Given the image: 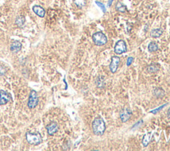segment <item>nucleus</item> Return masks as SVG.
Wrapping results in <instances>:
<instances>
[{"instance_id":"1","label":"nucleus","mask_w":170,"mask_h":151,"mask_svg":"<svg viewBox=\"0 0 170 151\" xmlns=\"http://www.w3.org/2000/svg\"><path fill=\"white\" fill-rule=\"evenodd\" d=\"M92 131L97 136H102L106 130V125L103 118L98 117L95 118L92 122Z\"/></svg>"},{"instance_id":"2","label":"nucleus","mask_w":170,"mask_h":151,"mask_svg":"<svg viewBox=\"0 0 170 151\" xmlns=\"http://www.w3.org/2000/svg\"><path fill=\"white\" fill-rule=\"evenodd\" d=\"M26 140L29 144L32 145H39L43 142L42 137L39 133H26Z\"/></svg>"},{"instance_id":"3","label":"nucleus","mask_w":170,"mask_h":151,"mask_svg":"<svg viewBox=\"0 0 170 151\" xmlns=\"http://www.w3.org/2000/svg\"><path fill=\"white\" fill-rule=\"evenodd\" d=\"M92 40L94 44L97 46H102L105 45L108 41L106 36L100 31L93 34Z\"/></svg>"},{"instance_id":"4","label":"nucleus","mask_w":170,"mask_h":151,"mask_svg":"<svg viewBox=\"0 0 170 151\" xmlns=\"http://www.w3.org/2000/svg\"><path fill=\"white\" fill-rule=\"evenodd\" d=\"M38 102H39V99H38L37 93L35 90H32L29 95V101H28V107L29 109H34L38 105Z\"/></svg>"},{"instance_id":"5","label":"nucleus","mask_w":170,"mask_h":151,"mask_svg":"<svg viewBox=\"0 0 170 151\" xmlns=\"http://www.w3.org/2000/svg\"><path fill=\"white\" fill-rule=\"evenodd\" d=\"M127 51L126 44L124 41L119 40L116 42V45L114 46V52L118 55H120Z\"/></svg>"},{"instance_id":"6","label":"nucleus","mask_w":170,"mask_h":151,"mask_svg":"<svg viewBox=\"0 0 170 151\" xmlns=\"http://www.w3.org/2000/svg\"><path fill=\"white\" fill-rule=\"evenodd\" d=\"M132 115V112L130 108H124L120 113V118L123 122L128 121Z\"/></svg>"},{"instance_id":"7","label":"nucleus","mask_w":170,"mask_h":151,"mask_svg":"<svg viewBox=\"0 0 170 151\" xmlns=\"http://www.w3.org/2000/svg\"><path fill=\"white\" fill-rule=\"evenodd\" d=\"M120 57H118L117 56H114L112 57L111 63V64H110V67H109L110 70H111V71L112 73H114L116 72L118 65L120 64Z\"/></svg>"},{"instance_id":"8","label":"nucleus","mask_w":170,"mask_h":151,"mask_svg":"<svg viewBox=\"0 0 170 151\" xmlns=\"http://www.w3.org/2000/svg\"><path fill=\"white\" fill-rule=\"evenodd\" d=\"M12 100V97L9 93L3 90H0V105L7 104Z\"/></svg>"},{"instance_id":"9","label":"nucleus","mask_w":170,"mask_h":151,"mask_svg":"<svg viewBox=\"0 0 170 151\" xmlns=\"http://www.w3.org/2000/svg\"><path fill=\"white\" fill-rule=\"evenodd\" d=\"M47 133L49 135H53V134H55L58 130H59V126L57 123L55 122H51L49 125H48L46 127Z\"/></svg>"},{"instance_id":"10","label":"nucleus","mask_w":170,"mask_h":151,"mask_svg":"<svg viewBox=\"0 0 170 151\" xmlns=\"http://www.w3.org/2000/svg\"><path fill=\"white\" fill-rule=\"evenodd\" d=\"M33 12L36 15H37L40 18H43L45 15V10L42 7L39 6V5H34V6L33 7Z\"/></svg>"},{"instance_id":"11","label":"nucleus","mask_w":170,"mask_h":151,"mask_svg":"<svg viewBox=\"0 0 170 151\" xmlns=\"http://www.w3.org/2000/svg\"><path fill=\"white\" fill-rule=\"evenodd\" d=\"M21 44L18 41H13L12 45H11L10 47V50L12 51L13 53H18L21 49Z\"/></svg>"},{"instance_id":"12","label":"nucleus","mask_w":170,"mask_h":151,"mask_svg":"<svg viewBox=\"0 0 170 151\" xmlns=\"http://www.w3.org/2000/svg\"><path fill=\"white\" fill-rule=\"evenodd\" d=\"M163 34V29L158 28V29H154L152 30L150 35L153 37V38H157V37H160Z\"/></svg>"},{"instance_id":"13","label":"nucleus","mask_w":170,"mask_h":151,"mask_svg":"<svg viewBox=\"0 0 170 151\" xmlns=\"http://www.w3.org/2000/svg\"><path fill=\"white\" fill-rule=\"evenodd\" d=\"M116 9L120 13H125L126 12L127 8L122 2H118L116 5Z\"/></svg>"},{"instance_id":"14","label":"nucleus","mask_w":170,"mask_h":151,"mask_svg":"<svg viewBox=\"0 0 170 151\" xmlns=\"http://www.w3.org/2000/svg\"><path fill=\"white\" fill-rule=\"evenodd\" d=\"M152 138V133H147L144 136L143 140H142V144L144 147H147L148 145L150 140Z\"/></svg>"},{"instance_id":"15","label":"nucleus","mask_w":170,"mask_h":151,"mask_svg":"<svg viewBox=\"0 0 170 151\" xmlns=\"http://www.w3.org/2000/svg\"><path fill=\"white\" fill-rule=\"evenodd\" d=\"M148 50L150 52H155L158 50V45L156 42H151L148 45Z\"/></svg>"},{"instance_id":"16","label":"nucleus","mask_w":170,"mask_h":151,"mask_svg":"<svg viewBox=\"0 0 170 151\" xmlns=\"http://www.w3.org/2000/svg\"><path fill=\"white\" fill-rule=\"evenodd\" d=\"M73 2L76 5V6L79 8L85 7L86 3V0H73Z\"/></svg>"},{"instance_id":"17","label":"nucleus","mask_w":170,"mask_h":151,"mask_svg":"<svg viewBox=\"0 0 170 151\" xmlns=\"http://www.w3.org/2000/svg\"><path fill=\"white\" fill-rule=\"evenodd\" d=\"M25 21V19L23 16H19V17H18L15 19V23L17 24L19 27H21L24 25Z\"/></svg>"},{"instance_id":"18","label":"nucleus","mask_w":170,"mask_h":151,"mask_svg":"<svg viewBox=\"0 0 170 151\" xmlns=\"http://www.w3.org/2000/svg\"><path fill=\"white\" fill-rule=\"evenodd\" d=\"M159 70V67H157V65L156 64H152L147 67V71L149 73H155L157 71Z\"/></svg>"},{"instance_id":"19","label":"nucleus","mask_w":170,"mask_h":151,"mask_svg":"<svg viewBox=\"0 0 170 151\" xmlns=\"http://www.w3.org/2000/svg\"><path fill=\"white\" fill-rule=\"evenodd\" d=\"M154 94L157 96H162L164 94V91L162 89H156L154 91Z\"/></svg>"},{"instance_id":"20","label":"nucleus","mask_w":170,"mask_h":151,"mask_svg":"<svg viewBox=\"0 0 170 151\" xmlns=\"http://www.w3.org/2000/svg\"><path fill=\"white\" fill-rule=\"evenodd\" d=\"M96 3L98 5V7H100L101 9H102V12H104V13H105L106 12V8H105V5H104V4L103 3H102L101 2H96Z\"/></svg>"},{"instance_id":"21","label":"nucleus","mask_w":170,"mask_h":151,"mask_svg":"<svg viewBox=\"0 0 170 151\" xmlns=\"http://www.w3.org/2000/svg\"><path fill=\"white\" fill-rule=\"evenodd\" d=\"M5 72H6V69L4 66H0V77L3 76V75H5Z\"/></svg>"},{"instance_id":"22","label":"nucleus","mask_w":170,"mask_h":151,"mask_svg":"<svg viewBox=\"0 0 170 151\" xmlns=\"http://www.w3.org/2000/svg\"><path fill=\"white\" fill-rule=\"evenodd\" d=\"M166 105H167V104H166V105H163V106H162V107H159V108H158V109H155V110H153V111H151L150 112H152V113H154V114H155V113H156L157 112H158V111H160V109H163V108L164 107H166Z\"/></svg>"},{"instance_id":"23","label":"nucleus","mask_w":170,"mask_h":151,"mask_svg":"<svg viewBox=\"0 0 170 151\" xmlns=\"http://www.w3.org/2000/svg\"><path fill=\"white\" fill-rule=\"evenodd\" d=\"M133 60H134V58H133V57H129V58L128 59V60H127V65H128V66H130V65L131 64V63H132Z\"/></svg>"},{"instance_id":"24","label":"nucleus","mask_w":170,"mask_h":151,"mask_svg":"<svg viewBox=\"0 0 170 151\" xmlns=\"http://www.w3.org/2000/svg\"><path fill=\"white\" fill-rule=\"evenodd\" d=\"M167 117L169 118H170V107H169V110L167 111Z\"/></svg>"}]
</instances>
